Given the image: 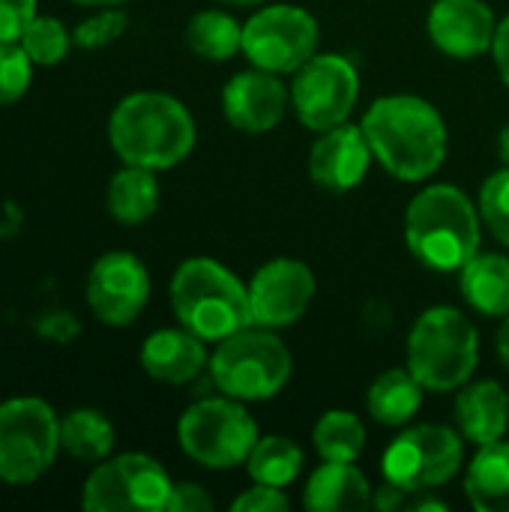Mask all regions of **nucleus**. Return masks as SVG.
Returning <instances> with one entry per match:
<instances>
[{
	"label": "nucleus",
	"mask_w": 509,
	"mask_h": 512,
	"mask_svg": "<svg viewBox=\"0 0 509 512\" xmlns=\"http://www.w3.org/2000/svg\"><path fill=\"white\" fill-rule=\"evenodd\" d=\"M360 126L378 165L402 183L429 180L447 159V123L441 111L423 96H381L369 105Z\"/></svg>",
	"instance_id": "f257e3e1"
},
{
	"label": "nucleus",
	"mask_w": 509,
	"mask_h": 512,
	"mask_svg": "<svg viewBox=\"0 0 509 512\" xmlns=\"http://www.w3.org/2000/svg\"><path fill=\"white\" fill-rule=\"evenodd\" d=\"M198 129L189 108L168 93L141 90L117 102L108 120V141L123 165L168 171L195 147Z\"/></svg>",
	"instance_id": "f03ea898"
},
{
	"label": "nucleus",
	"mask_w": 509,
	"mask_h": 512,
	"mask_svg": "<svg viewBox=\"0 0 509 512\" xmlns=\"http://www.w3.org/2000/svg\"><path fill=\"white\" fill-rule=\"evenodd\" d=\"M480 237V207L459 186H426L405 210V246L429 270H462L480 252Z\"/></svg>",
	"instance_id": "7ed1b4c3"
},
{
	"label": "nucleus",
	"mask_w": 509,
	"mask_h": 512,
	"mask_svg": "<svg viewBox=\"0 0 509 512\" xmlns=\"http://www.w3.org/2000/svg\"><path fill=\"white\" fill-rule=\"evenodd\" d=\"M171 309L189 333L222 342L252 327L249 285L213 258H189L171 279Z\"/></svg>",
	"instance_id": "20e7f679"
},
{
	"label": "nucleus",
	"mask_w": 509,
	"mask_h": 512,
	"mask_svg": "<svg viewBox=\"0 0 509 512\" xmlns=\"http://www.w3.org/2000/svg\"><path fill=\"white\" fill-rule=\"evenodd\" d=\"M480 363V333L456 306L426 309L408 333V369L432 393L465 387Z\"/></svg>",
	"instance_id": "39448f33"
},
{
	"label": "nucleus",
	"mask_w": 509,
	"mask_h": 512,
	"mask_svg": "<svg viewBox=\"0 0 509 512\" xmlns=\"http://www.w3.org/2000/svg\"><path fill=\"white\" fill-rule=\"evenodd\" d=\"M213 384L240 402H267L285 390L294 372V357L276 330L246 327L216 345L210 354Z\"/></svg>",
	"instance_id": "423d86ee"
},
{
	"label": "nucleus",
	"mask_w": 509,
	"mask_h": 512,
	"mask_svg": "<svg viewBox=\"0 0 509 512\" xmlns=\"http://www.w3.org/2000/svg\"><path fill=\"white\" fill-rule=\"evenodd\" d=\"M258 423L240 399H201L177 423L180 450L207 471H234L246 465L258 444Z\"/></svg>",
	"instance_id": "0eeeda50"
},
{
	"label": "nucleus",
	"mask_w": 509,
	"mask_h": 512,
	"mask_svg": "<svg viewBox=\"0 0 509 512\" xmlns=\"http://www.w3.org/2000/svg\"><path fill=\"white\" fill-rule=\"evenodd\" d=\"M60 420L36 396L0 405V480L9 486L36 483L60 453Z\"/></svg>",
	"instance_id": "6e6552de"
},
{
	"label": "nucleus",
	"mask_w": 509,
	"mask_h": 512,
	"mask_svg": "<svg viewBox=\"0 0 509 512\" xmlns=\"http://www.w3.org/2000/svg\"><path fill=\"white\" fill-rule=\"evenodd\" d=\"M462 432L438 423H420L405 429L381 459L384 480L402 486L408 495L432 492L438 486H447L462 462H465V444Z\"/></svg>",
	"instance_id": "1a4fd4ad"
},
{
	"label": "nucleus",
	"mask_w": 509,
	"mask_h": 512,
	"mask_svg": "<svg viewBox=\"0 0 509 512\" xmlns=\"http://www.w3.org/2000/svg\"><path fill=\"white\" fill-rule=\"evenodd\" d=\"M171 489L168 471L153 456L123 453L87 477L81 507L90 512H165Z\"/></svg>",
	"instance_id": "9d476101"
},
{
	"label": "nucleus",
	"mask_w": 509,
	"mask_h": 512,
	"mask_svg": "<svg viewBox=\"0 0 509 512\" xmlns=\"http://www.w3.org/2000/svg\"><path fill=\"white\" fill-rule=\"evenodd\" d=\"M321 27L303 6L273 3L258 9L243 24V54L252 66L294 75L309 57L318 54Z\"/></svg>",
	"instance_id": "9b49d317"
},
{
	"label": "nucleus",
	"mask_w": 509,
	"mask_h": 512,
	"mask_svg": "<svg viewBox=\"0 0 509 512\" xmlns=\"http://www.w3.org/2000/svg\"><path fill=\"white\" fill-rule=\"evenodd\" d=\"M360 99V72L342 54L309 57L291 81V105L297 120L315 135L345 123Z\"/></svg>",
	"instance_id": "f8f14e48"
},
{
	"label": "nucleus",
	"mask_w": 509,
	"mask_h": 512,
	"mask_svg": "<svg viewBox=\"0 0 509 512\" xmlns=\"http://www.w3.org/2000/svg\"><path fill=\"white\" fill-rule=\"evenodd\" d=\"M315 300V273L297 258H273L261 264L249 282L252 324L264 330L294 327Z\"/></svg>",
	"instance_id": "ddd939ff"
},
{
	"label": "nucleus",
	"mask_w": 509,
	"mask_h": 512,
	"mask_svg": "<svg viewBox=\"0 0 509 512\" xmlns=\"http://www.w3.org/2000/svg\"><path fill=\"white\" fill-rule=\"evenodd\" d=\"M150 300V273L132 252H105L87 276V303L108 327L132 324Z\"/></svg>",
	"instance_id": "4468645a"
},
{
	"label": "nucleus",
	"mask_w": 509,
	"mask_h": 512,
	"mask_svg": "<svg viewBox=\"0 0 509 512\" xmlns=\"http://www.w3.org/2000/svg\"><path fill=\"white\" fill-rule=\"evenodd\" d=\"M291 102L288 84L267 69H246L231 75V81L222 87V111L225 120L246 135H264L273 132Z\"/></svg>",
	"instance_id": "2eb2a0df"
},
{
	"label": "nucleus",
	"mask_w": 509,
	"mask_h": 512,
	"mask_svg": "<svg viewBox=\"0 0 509 512\" xmlns=\"http://www.w3.org/2000/svg\"><path fill=\"white\" fill-rule=\"evenodd\" d=\"M432 45L453 60H474L492 51L498 21L486 0H435L426 15Z\"/></svg>",
	"instance_id": "dca6fc26"
},
{
	"label": "nucleus",
	"mask_w": 509,
	"mask_h": 512,
	"mask_svg": "<svg viewBox=\"0 0 509 512\" xmlns=\"http://www.w3.org/2000/svg\"><path fill=\"white\" fill-rule=\"evenodd\" d=\"M372 159L375 153L366 141L363 126L345 120L333 129L318 132V138L312 141L309 177L327 192H351L366 180Z\"/></svg>",
	"instance_id": "f3484780"
},
{
	"label": "nucleus",
	"mask_w": 509,
	"mask_h": 512,
	"mask_svg": "<svg viewBox=\"0 0 509 512\" xmlns=\"http://www.w3.org/2000/svg\"><path fill=\"white\" fill-rule=\"evenodd\" d=\"M210 357L204 348V339L180 330H156L141 345V369L159 381V384H189L207 369Z\"/></svg>",
	"instance_id": "a211bd4d"
},
{
	"label": "nucleus",
	"mask_w": 509,
	"mask_h": 512,
	"mask_svg": "<svg viewBox=\"0 0 509 512\" xmlns=\"http://www.w3.org/2000/svg\"><path fill=\"white\" fill-rule=\"evenodd\" d=\"M456 426L474 447L495 444L509 429V396L498 381H477L459 387L456 396Z\"/></svg>",
	"instance_id": "6ab92c4d"
},
{
	"label": "nucleus",
	"mask_w": 509,
	"mask_h": 512,
	"mask_svg": "<svg viewBox=\"0 0 509 512\" xmlns=\"http://www.w3.org/2000/svg\"><path fill=\"white\" fill-rule=\"evenodd\" d=\"M375 486L354 462H324L303 489L309 512H357L372 507Z\"/></svg>",
	"instance_id": "aec40b11"
},
{
	"label": "nucleus",
	"mask_w": 509,
	"mask_h": 512,
	"mask_svg": "<svg viewBox=\"0 0 509 512\" xmlns=\"http://www.w3.org/2000/svg\"><path fill=\"white\" fill-rule=\"evenodd\" d=\"M459 291L465 303L486 315L504 318L509 315V258L501 252H477L459 270Z\"/></svg>",
	"instance_id": "412c9836"
},
{
	"label": "nucleus",
	"mask_w": 509,
	"mask_h": 512,
	"mask_svg": "<svg viewBox=\"0 0 509 512\" xmlns=\"http://www.w3.org/2000/svg\"><path fill=\"white\" fill-rule=\"evenodd\" d=\"M423 396H426V387L414 378V372L408 366L387 369L372 381V387L366 393V408L375 423L402 429L423 408Z\"/></svg>",
	"instance_id": "4be33fe9"
},
{
	"label": "nucleus",
	"mask_w": 509,
	"mask_h": 512,
	"mask_svg": "<svg viewBox=\"0 0 509 512\" xmlns=\"http://www.w3.org/2000/svg\"><path fill=\"white\" fill-rule=\"evenodd\" d=\"M465 495L477 512H509V444L504 438L477 450L465 471Z\"/></svg>",
	"instance_id": "5701e85b"
},
{
	"label": "nucleus",
	"mask_w": 509,
	"mask_h": 512,
	"mask_svg": "<svg viewBox=\"0 0 509 512\" xmlns=\"http://www.w3.org/2000/svg\"><path fill=\"white\" fill-rule=\"evenodd\" d=\"M159 210L156 171L141 165H123L108 183V213L120 225H141Z\"/></svg>",
	"instance_id": "b1692460"
},
{
	"label": "nucleus",
	"mask_w": 509,
	"mask_h": 512,
	"mask_svg": "<svg viewBox=\"0 0 509 512\" xmlns=\"http://www.w3.org/2000/svg\"><path fill=\"white\" fill-rule=\"evenodd\" d=\"M186 45L201 60L225 63L243 51V24L222 9L195 12L186 24Z\"/></svg>",
	"instance_id": "393cba45"
},
{
	"label": "nucleus",
	"mask_w": 509,
	"mask_h": 512,
	"mask_svg": "<svg viewBox=\"0 0 509 512\" xmlns=\"http://www.w3.org/2000/svg\"><path fill=\"white\" fill-rule=\"evenodd\" d=\"M60 447L78 462H105L114 450V426L102 411H69L60 420Z\"/></svg>",
	"instance_id": "a878e982"
},
{
	"label": "nucleus",
	"mask_w": 509,
	"mask_h": 512,
	"mask_svg": "<svg viewBox=\"0 0 509 512\" xmlns=\"http://www.w3.org/2000/svg\"><path fill=\"white\" fill-rule=\"evenodd\" d=\"M303 465H306V456L291 438L267 435V438H258V444L252 447L246 459V474L252 477V483L285 489L300 477Z\"/></svg>",
	"instance_id": "bb28decb"
},
{
	"label": "nucleus",
	"mask_w": 509,
	"mask_h": 512,
	"mask_svg": "<svg viewBox=\"0 0 509 512\" xmlns=\"http://www.w3.org/2000/svg\"><path fill=\"white\" fill-rule=\"evenodd\" d=\"M312 444L324 462H357L366 450V426L354 411L333 408L318 417Z\"/></svg>",
	"instance_id": "cd10ccee"
},
{
	"label": "nucleus",
	"mask_w": 509,
	"mask_h": 512,
	"mask_svg": "<svg viewBox=\"0 0 509 512\" xmlns=\"http://www.w3.org/2000/svg\"><path fill=\"white\" fill-rule=\"evenodd\" d=\"M18 42L36 66H54L69 54L72 33L63 27V21L51 15H36Z\"/></svg>",
	"instance_id": "c85d7f7f"
},
{
	"label": "nucleus",
	"mask_w": 509,
	"mask_h": 512,
	"mask_svg": "<svg viewBox=\"0 0 509 512\" xmlns=\"http://www.w3.org/2000/svg\"><path fill=\"white\" fill-rule=\"evenodd\" d=\"M483 225L492 231V237L509 249V168L504 165L501 171H495L483 186H480V198H477Z\"/></svg>",
	"instance_id": "c756f323"
},
{
	"label": "nucleus",
	"mask_w": 509,
	"mask_h": 512,
	"mask_svg": "<svg viewBox=\"0 0 509 512\" xmlns=\"http://www.w3.org/2000/svg\"><path fill=\"white\" fill-rule=\"evenodd\" d=\"M33 60L21 48V42H0V105L18 102L33 78Z\"/></svg>",
	"instance_id": "7c9ffc66"
},
{
	"label": "nucleus",
	"mask_w": 509,
	"mask_h": 512,
	"mask_svg": "<svg viewBox=\"0 0 509 512\" xmlns=\"http://www.w3.org/2000/svg\"><path fill=\"white\" fill-rule=\"evenodd\" d=\"M129 27V15L120 9H102L90 18H84L75 30H72V42L78 48H105L114 39H120Z\"/></svg>",
	"instance_id": "2f4dec72"
},
{
	"label": "nucleus",
	"mask_w": 509,
	"mask_h": 512,
	"mask_svg": "<svg viewBox=\"0 0 509 512\" xmlns=\"http://www.w3.org/2000/svg\"><path fill=\"white\" fill-rule=\"evenodd\" d=\"M291 501L282 489L276 486H264V483H255L252 489L240 492L234 501H231V510L234 512H276L288 510Z\"/></svg>",
	"instance_id": "473e14b6"
},
{
	"label": "nucleus",
	"mask_w": 509,
	"mask_h": 512,
	"mask_svg": "<svg viewBox=\"0 0 509 512\" xmlns=\"http://www.w3.org/2000/svg\"><path fill=\"white\" fill-rule=\"evenodd\" d=\"M36 18V0H0V42H18Z\"/></svg>",
	"instance_id": "72a5a7b5"
},
{
	"label": "nucleus",
	"mask_w": 509,
	"mask_h": 512,
	"mask_svg": "<svg viewBox=\"0 0 509 512\" xmlns=\"http://www.w3.org/2000/svg\"><path fill=\"white\" fill-rule=\"evenodd\" d=\"M204 510H213V498L207 495V489H201L198 483H174L165 512H204Z\"/></svg>",
	"instance_id": "f704fd0d"
},
{
	"label": "nucleus",
	"mask_w": 509,
	"mask_h": 512,
	"mask_svg": "<svg viewBox=\"0 0 509 512\" xmlns=\"http://www.w3.org/2000/svg\"><path fill=\"white\" fill-rule=\"evenodd\" d=\"M39 333L48 336V339H54V342H69L72 336H78V321H75L72 315H60V312H57V315L42 318Z\"/></svg>",
	"instance_id": "c9c22d12"
},
{
	"label": "nucleus",
	"mask_w": 509,
	"mask_h": 512,
	"mask_svg": "<svg viewBox=\"0 0 509 512\" xmlns=\"http://www.w3.org/2000/svg\"><path fill=\"white\" fill-rule=\"evenodd\" d=\"M405 498H408V492H405L402 486H396V483L384 480V483L372 492V507L381 512L402 510V507H405Z\"/></svg>",
	"instance_id": "e433bc0d"
},
{
	"label": "nucleus",
	"mask_w": 509,
	"mask_h": 512,
	"mask_svg": "<svg viewBox=\"0 0 509 512\" xmlns=\"http://www.w3.org/2000/svg\"><path fill=\"white\" fill-rule=\"evenodd\" d=\"M492 54H495V66L501 72V81L509 90V15L504 21H498V33L492 42Z\"/></svg>",
	"instance_id": "4c0bfd02"
},
{
	"label": "nucleus",
	"mask_w": 509,
	"mask_h": 512,
	"mask_svg": "<svg viewBox=\"0 0 509 512\" xmlns=\"http://www.w3.org/2000/svg\"><path fill=\"white\" fill-rule=\"evenodd\" d=\"M495 348H498V357L501 363L509 369V315H504V324L498 330V339H495Z\"/></svg>",
	"instance_id": "58836bf2"
},
{
	"label": "nucleus",
	"mask_w": 509,
	"mask_h": 512,
	"mask_svg": "<svg viewBox=\"0 0 509 512\" xmlns=\"http://www.w3.org/2000/svg\"><path fill=\"white\" fill-rule=\"evenodd\" d=\"M498 156H501V165L509 168V123L501 129V135H498Z\"/></svg>",
	"instance_id": "ea45409f"
},
{
	"label": "nucleus",
	"mask_w": 509,
	"mask_h": 512,
	"mask_svg": "<svg viewBox=\"0 0 509 512\" xmlns=\"http://www.w3.org/2000/svg\"><path fill=\"white\" fill-rule=\"evenodd\" d=\"M411 510H447V504L444 501H438V498H423V501H414L411 504Z\"/></svg>",
	"instance_id": "a19ab883"
},
{
	"label": "nucleus",
	"mask_w": 509,
	"mask_h": 512,
	"mask_svg": "<svg viewBox=\"0 0 509 512\" xmlns=\"http://www.w3.org/2000/svg\"><path fill=\"white\" fill-rule=\"evenodd\" d=\"M219 3H228V6H258L264 0H219Z\"/></svg>",
	"instance_id": "79ce46f5"
},
{
	"label": "nucleus",
	"mask_w": 509,
	"mask_h": 512,
	"mask_svg": "<svg viewBox=\"0 0 509 512\" xmlns=\"http://www.w3.org/2000/svg\"><path fill=\"white\" fill-rule=\"evenodd\" d=\"M75 3H87V6H111V3H123V0H75Z\"/></svg>",
	"instance_id": "37998d69"
}]
</instances>
